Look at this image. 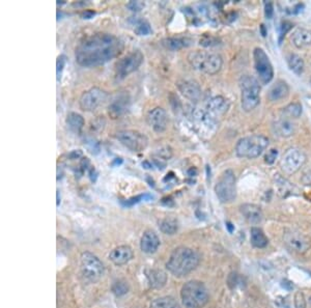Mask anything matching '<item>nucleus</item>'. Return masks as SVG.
I'll return each mask as SVG.
<instances>
[{"label": "nucleus", "mask_w": 311, "mask_h": 308, "mask_svg": "<svg viewBox=\"0 0 311 308\" xmlns=\"http://www.w3.org/2000/svg\"><path fill=\"white\" fill-rule=\"evenodd\" d=\"M160 229L161 232L165 235H169V236H172L176 234L178 232L179 229V224H178V221L176 219L173 218H166V219H163L160 221Z\"/></svg>", "instance_id": "7c9ffc66"}, {"label": "nucleus", "mask_w": 311, "mask_h": 308, "mask_svg": "<svg viewBox=\"0 0 311 308\" xmlns=\"http://www.w3.org/2000/svg\"><path fill=\"white\" fill-rule=\"evenodd\" d=\"M128 291H129V285L124 281H118L112 285V292L115 296H118V297L125 295L128 293Z\"/></svg>", "instance_id": "72a5a7b5"}, {"label": "nucleus", "mask_w": 311, "mask_h": 308, "mask_svg": "<svg viewBox=\"0 0 311 308\" xmlns=\"http://www.w3.org/2000/svg\"><path fill=\"white\" fill-rule=\"evenodd\" d=\"M278 156V151L275 149H272L270 151H268V153L266 154L265 156V161L268 164H273V163L276 161Z\"/></svg>", "instance_id": "e433bc0d"}, {"label": "nucleus", "mask_w": 311, "mask_h": 308, "mask_svg": "<svg viewBox=\"0 0 311 308\" xmlns=\"http://www.w3.org/2000/svg\"><path fill=\"white\" fill-rule=\"evenodd\" d=\"M269 147V139L264 135H250L241 138L236 144V154L239 158H258Z\"/></svg>", "instance_id": "423d86ee"}, {"label": "nucleus", "mask_w": 311, "mask_h": 308, "mask_svg": "<svg viewBox=\"0 0 311 308\" xmlns=\"http://www.w3.org/2000/svg\"><path fill=\"white\" fill-rule=\"evenodd\" d=\"M123 51V43L111 33L98 32L84 37L75 49L78 64L85 68L102 65Z\"/></svg>", "instance_id": "f257e3e1"}, {"label": "nucleus", "mask_w": 311, "mask_h": 308, "mask_svg": "<svg viewBox=\"0 0 311 308\" xmlns=\"http://www.w3.org/2000/svg\"><path fill=\"white\" fill-rule=\"evenodd\" d=\"M145 197H151V196H150V195H148V194L138 195V196L133 197V198H131V199L127 200L124 205V206H133L134 204H137V203H139V201H141V200H142V199H144Z\"/></svg>", "instance_id": "58836bf2"}, {"label": "nucleus", "mask_w": 311, "mask_h": 308, "mask_svg": "<svg viewBox=\"0 0 311 308\" xmlns=\"http://www.w3.org/2000/svg\"><path fill=\"white\" fill-rule=\"evenodd\" d=\"M162 45L170 51H178L186 47V40L181 37H166L162 41Z\"/></svg>", "instance_id": "c756f323"}, {"label": "nucleus", "mask_w": 311, "mask_h": 308, "mask_svg": "<svg viewBox=\"0 0 311 308\" xmlns=\"http://www.w3.org/2000/svg\"><path fill=\"white\" fill-rule=\"evenodd\" d=\"M181 298L185 308H203L209 302V293L201 281L191 280L182 287Z\"/></svg>", "instance_id": "20e7f679"}, {"label": "nucleus", "mask_w": 311, "mask_h": 308, "mask_svg": "<svg viewBox=\"0 0 311 308\" xmlns=\"http://www.w3.org/2000/svg\"><path fill=\"white\" fill-rule=\"evenodd\" d=\"M65 123H66L67 128L76 134H80L85 124V121L82 115L76 112L67 113Z\"/></svg>", "instance_id": "393cba45"}, {"label": "nucleus", "mask_w": 311, "mask_h": 308, "mask_svg": "<svg viewBox=\"0 0 311 308\" xmlns=\"http://www.w3.org/2000/svg\"><path fill=\"white\" fill-rule=\"evenodd\" d=\"M287 64L290 71H293L296 75H302L305 69V63L302 57L296 53H290L287 55Z\"/></svg>", "instance_id": "bb28decb"}, {"label": "nucleus", "mask_w": 311, "mask_h": 308, "mask_svg": "<svg viewBox=\"0 0 311 308\" xmlns=\"http://www.w3.org/2000/svg\"><path fill=\"white\" fill-rule=\"evenodd\" d=\"M309 303H310V305H311V297H310V299H309Z\"/></svg>", "instance_id": "a18cd8bd"}, {"label": "nucleus", "mask_w": 311, "mask_h": 308, "mask_svg": "<svg viewBox=\"0 0 311 308\" xmlns=\"http://www.w3.org/2000/svg\"><path fill=\"white\" fill-rule=\"evenodd\" d=\"M229 108V103L227 99L222 95H215L211 98L207 103V111L212 117H222L224 115Z\"/></svg>", "instance_id": "a211bd4d"}, {"label": "nucleus", "mask_w": 311, "mask_h": 308, "mask_svg": "<svg viewBox=\"0 0 311 308\" xmlns=\"http://www.w3.org/2000/svg\"><path fill=\"white\" fill-rule=\"evenodd\" d=\"M143 61L144 55L139 50H135L128 53L127 55H124L115 64L116 78L123 79L124 77H127L133 72H135L136 70H138Z\"/></svg>", "instance_id": "1a4fd4ad"}, {"label": "nucleus", "mask_w": 311, "mask_h": 308, "mask_svg": "<svg viewBox=\"0 0 311 308\" xmlns=\"http://www.w3.org/2000/svg\"><path fill=\"white\" fill-rule=\"evenodd\" d=\"M66 62L65 55H60L57 57L56 62V75H57V81H60L62 78V74L64 69V65Z\"/></svg>", "instance_id": "f704fd0d"}, {"label": "nucleus", "mask_w": 311, "mask_h": 308, "mask_svg": "<svg viewBox=\"0 0 311 308\" xmlns=\"http://www.w3.org/2000/svg\"><path fill=\"white\" fill-rule=\"evenodd\" d=\"M116 138L124 147L132 152H143L149 146V138L143 133L136 130H123L116 134Z\"/></svg>", "instance_id": "9b49d317"}, {"label": "nucleus", "mask_w": 311, "mask_h": 308, "mask_svg": "<svg viewBox=\"0 0 311 308\" xmlns=\"http://www.w3.org/2000/svg\"><path fill=\"white\" fill-rule=\"evenodd\" d=\"M135 32L138 35H149L152 32L151 25L145 20H137L135 22Z\"/></svg>", "instance_id": "473e14b6"}, {"label": "nucleus", "mask_w": 311, "mask_h": 308, "mask_svg": "<svg viewBox=\"0 0 311 308\" xmlns=\"http://www.w3.org/2000/svg\"><path fill=\"white\" fill-rule=\"evenodd\" d=\"M254 69L261 84H268L274 77V69L271 63L269 56L261 48H255L253 51Z\"/></svg>", "instance_id": "9d476101"}, {"label": "nucleus", "mask_w": 311, "mask_h": 308, "mask_svg": "<svg viewBox=\"0 0 311 308\" xmlns=\"http://www.w3.org/2000/svg\"><path fill=\"white\" fill-rule=\"evenodd\" d=\"M80 272L84 280L90 283H95L103 277L105 268L98 256L86 251L80 256Z\"/></svg>", "instance_id": "0eeeda50"}, {"label": "nucleus", "mask_w": 311, "mask_h": 308, "mask_svg": "<svg viewBox=\"0 0 311 308\" xmlns=\"http://www.w3.org/2000/svg\"><path fill=\"white\" fill-rule=\"evenodd\" d=\"M302 105L298 102L288 104L285 108H283V113L288 119H298L302 114Z\"/></svg>", "instance_id": "2f4dec72"}, {"label": "nucleus", "mask_w": 311, "mask_h": 308, "mask_svg": "<svg viewBox=\"0 0 311 308\" xmlns=\"http://www.w3.org/2000/svg\"><path fill=\"white\" fill-rule=\"evenodd\" d=\"M275 135L281 138H288L296 133V123L288 118L280 119L273 123Z\"/></svg>", "instance_id": "aec40b11"}, {"label": "nucleus", "mask_w": 311, "mask_h": 308, "mask_svg": "<svg viewBox=\"0 0 311 308\" xmlns=\"http://www.w3.org/2000/svg\"><path fill=\"white\" fill-rule=\"evenodd\" d=\"M127 7L132 12H140L141 9L144 7V2H142V1H134V0H132V1H130L127 4Z\"/></svg>", "instance_id": "4c0bfd02"}, {"label": "nucleus", "mask_w": 311, "mask_h": 308, "mask_svg": "<svg viewBox=\"0 0 311 308\" xmlns=\"http://www.w3.org/2000/svg\"><path fill=\"white\" fill-rule=\"evenodd\" d=\"M160 246V239L153 230H147L140 241V248L144 253L152 254L157 251Z\"/></svg>", "instance_id": "412c9836"}, {"label": "nucleus", "mask_w": 311, "mask_h": 308, "mask_svg": "<svg viewBox=\"0 0 311 308\" xmlns=\"http://www.w3.org/2000/svg\"><path fill=\"white\" fill-rule=\"evenodd\" d=\"M295 308H306L305 296L300 291L295 294Z\"/></svg>", "instance_id": "c9c22d12"}, {"label": "nucleus", "mask_w": 311, "mask_h": 308, "mask_svg": "<svg viewBox=\"0 0 311 308\" xmlns=\"http://www.w3.org/2000/svg\"><path fill=\"white\" fill-rule=\"evenodd\" d=\"M94 12H93V11H85L83 14H82V17L84 18V19H91V18H93V16H94Z\"/></svg>", "instance_id": "79ce46f5"}, {"label": "nucleus", "mask_w": 311, "mask_h": 308, "mask_svg": "<svg viewBox=\"0 0 311 308\" xmlns=\"http://www.w3.org/2000/svg\"><path fill=\"white\" fill-rule=\"evenodd\" d=\"M306 159L307 157L303 151L291 148L284 153L282 159L280 160V167L286 175H294L304 166Z\"/></svg>", "instance_id": "f8f14e48"}, {"label": "nucleus", "mask_w": 311, "mask_h": 308, "mask_svg": "<svg viewBox=\"0 0 311 308\" xmlns=\"http://www.w3.org/2000/svg\"><path fill=\"white\" fill-rule=\"evenodd\" d=\"M215 193L222 204H229L237 197V179L231 169H227L220 176L215 185Z\"/></svg>", "instance_id": "6e6552de"}, {"label": "nucleus", "mask_w": 311, "mask_h": 308, "mask_svg": "<svg viewBox=\"0 0 311 308\" xmlns=\"http://www.w3.org/2000/svg\"><path fill=\"white\" fill-rule=\"evenodd\" d=\"M150 308H183L172 297H161L155 299Z\"/></svg>", "instance_id": "c85d7f7f"}, {"label": "nucleus", "mask_w": 311, "mask_h": 308, "mask_svg": "<svg viewBox=\"0 0 311 308\" xmlns=\"http://www.w3.org/2000/svg\"><path fill=\"white\" fill-rule=\"evenodd\" d=\"M199 262L200 256L195 250L182 246L173 250L166 264V268L172 275L184 277L195 270Z\"/></svg>", "instance_id": "f03ea898"}, {"label": "nucleus", "mask_w": 311, "mask_h": 308, "mask_svg": "<svg viewBox=\"0 0 311 308\" xmlns=\"http://www.w3.org/2000/svg\"><path fill=\"white\" fill-rule=\"evenodd\" d=\"M266 15L269 19L273 16V4H272L271 2L266 3Z\"/></svg>", "instance_id": "ea45409f"}, {"label": "nucleus", "mask_w": 311, "mask_h": 308, "mask_svg": "<svg viewBox=\"0 0 311 308\" xmlns=\"http://www.w3.org/2000/svg\"><path fill=\"white\" fill-rule=\"evenodd\" d=\"M178 89L180 92L184 95L185 98L191 102H197L201 98V89L198 82L190 80V79H184L180 80L178 83Z\"/></svg>", "instance_id": "dca6fc26"}, {"label": "nucleus", "mask_w": 311, "mask_h": 308, "mask_svg": "<svg viewBox=\"0 0 311 308\" xmlns=\"http://www.w3.org/2000/svg\"><path fill=\"white\" fill-rule=\"evenodd\" d=\"M289 93V88L285 81L278 80L270 89L268 92V99L272 102H277L285 99Z\"/></svg>", "instance_id": "5701e85b"}, {"label": "nucleus", "mask_w": 311, "mask_h": 308, "mask_svg": "<svg viewBox=\"0 0 311 308\" xmlns=\"http://www.w3.org/2000/svg\"><path fill=\"white\" fill-rule=\"evenodd\" d=\"M291 41L297 48H304L311 45V30L298 28L291 35Z\"/></svg>", "instance_id": "b1692460"}, {"label": "nucleus", "mask_w": 311, "mask_h": 308, "mask_svg": "<svg viewBox=\"0 0 311 308\" xmlns=\"http://www.w3.org/2000/svg\"><path fill=\"white\" fill-rule=\"evenodd\" d=\"M240 210L242 215L244 216V218L251 224L260 223L262 217H264L260 207L254 204H244L241 206Z\"/></svg>", "instance_id": "4be33fe9"}, {"label": "nucleus", "mask_w": 311, "mask_h": 308, "mask_svg": "<svg viewBox=\"0 0 311 308\" xmlns=\"http://www.w3.org/2000/svg\"><path fill=\"white\" fill-rule=\"evenodd\" d=\"M149 282L155 288H161L167 281V276L162 270H151L148 273Z\"/></svg>", "instance_id": "cd10ccee"}, {"label": "nucleus", "mask_w": 311, "mask_h": 308, "mask_svg": "<svg viewBox=\"0 0 311 308\" xmlns=\"http://www.w3.org/2000/svg\"><path fill=\"white\" fill-rule=\"evenodd\" d=\"M283 242L290 251L298 254H305L311 247L310 239L296 229L285 230Z\"/></svg>", "instance_id": "ddd939ff"}, {"label": "nucleus", "mask_w": 311, "mask_h": 308, "mask_svg": "<svg viewBox=\"0 0 311 308\" xmlns=\"http://www.w3.org/2000/svg\"><path fill=\"white\" fill-rule=\"evenodd\" d=\"M110 261L116 266H123L128 264L133 258V250L127 245H123L114 248L109 254Z\"/></svg>", "instance_id": "6ab92c4d"}, {"label": "nucleus", "mask_w": 311, "mask_h": 308, "mask_svg": "<svg viewBox=\"0 0 311 308\" xmlns=\"http://www.w3.org/2000/svg\"><path fill=\"white\" fill-rule=\"evenodd\" d=\"M130 106V97L128 93H121L114 99L108 107L109 115L112 119H118L128 111Z\"/></svg>", "instance_id": "f3484780"}, {"label": "nucleus", "mask_w": 311, "mask_h": 308, "mask_svg": "<svg viewBox=\"0 0 311 308\" xmlns=\"http://www.w3.org/2000/svg\"><path fill=\"white\" fill-rule=\"evenodd\" d=\"M187 60L194 70L207 75H216L223 65V59L220 54L205 50L190 52Z\"/></svg>", "instance_id": "7ed1b4c3"}, {"label": "nucleus", "mask_w": 311, "mask_h": 308, "mask_svg": "<svg viewBox=\"0 0 311 308\" xmlns=\"http://www.w3.org/2000/svg\"><path fill=\"white\" fill-rule=\"evenodd\" d=\"M80 157H82V152L81 151H73L71 154H70V158L72 159V160H75V159H78V158H80Z\"/></svg>", "instance_id": "a19ab883"}, {"label": "nucleus", "mask_w": 311, "mask_h": 308, "mask_svg": "<svg viewBox=\"0 0 311 308\" xmlns=\"http://www.w3.org/2000/svg\"><path fill=\"white\" fill-rule=\"evenodd\" d=\"M56 196H57V203H56V206H57V207H60V205H61V197H60V191H58V190H57Z\"/></svg>", "instance_id": "37998d69"}, {"label": "nucleus", "mask_w": 311, "mask_h": 308, "mask_svg": "<svg viewBox=\"0 0 311 308\" xmlns=\"http://www.w3.org/2000/svg\"><path fill=\"white\" fill-rule=\"evenodd\" d=\"M241 106L244 111L254 110L260 103V84L253 76L244 75L240 79Z\"/></svg>", "instance_id": "39448f33"}, {"label": "nucleus", "mask_w": 311, "mask_h": 308, "mask_svg": "<svg viewBox=\"0 0 311 308\" xmlns=\"http://www.w3.org/2000/svg\"><path fill=\"white\" fill-rule=\"evenodd\" d=\"M108 98V93L100 88H92L84 92L79 99V107L86 112L94 111Z\"/></svg>", "instance_id": "4468645a"}, {"label": "nucleus", "mask_w": 311, "mask_h": 308, "mask_svg": "<svg viewBox=\"0 0 311 308\" xmlns=\"http://www.w3.org/2000/svg\"><path fill=\"white\" fill-rule=\"evenodd\" d=\"M251 244L255 248H265L269 244V239L259 227H252L250 232Z\"/></svg>", "instance_id": "a878e982"}, {"label": "nucleus", "mask_w": 311, "mask_h": 308, "mask_svg": "<svg viewBox=\"0 0 311 308\" xmlns=\"http://www.w3.org/2000/svg\"><path fill=\"white\" fill-rule=\"evenodd\" d=\"M147 121L149 126L157 133H162L167 129L168 124V115L166 110L162 107H156L152 109L148 117Z\"/></svg>", "instance_id": "2eb2a0df"}, {"label": "nucleus", "mask_w": 311, "mask_h": 308, "mask_svg": "<svg viewBox=\"0 0 311 308\" xmlns=\"http://www.w3.org/2000/svg\"><path fill=\"white\" fill-rule=\"evenodd\" d=\"M226 226H227V228H228V230H229V233H232V230H233V227H232V224L228 222V223L226 224Z\"/></svg>", "instance_id": "c03bdc74"}]
</instances>
